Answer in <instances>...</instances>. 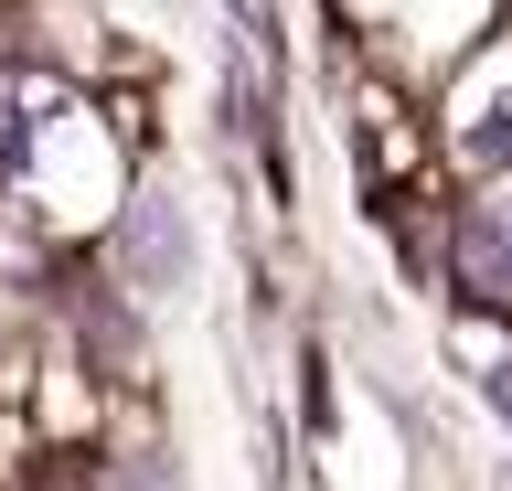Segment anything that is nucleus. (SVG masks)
<instances>
[{"label":"nucleus","instance_id":"f257e3e1","mask_svg":"<svg viewBox=\"0 0 512 491\" xmlns=\"http://www.w3.org/2000/svg\"><path fill=\"white\" fill-rule=\"evenodd\" d=\"M459 278L480 299H512V193L470 203V225H459Z\"/></svg>","mask_w":512,"mask_h":491},{"label":"nucleus","instance_id":"f03ea898","mask_svg":"<svg viewBox=\"0 0 512 491\" xmlns=\"http://www.w3.org/2000/svg\"><path fill=\"white\" fill-rule=\"evenodd\" d=\"M182 257H192L182 214H171V203H139V214H128V267H139V278H182Z\"/></svg>","mask_w":512,"mask_h":491}]
</instances>
